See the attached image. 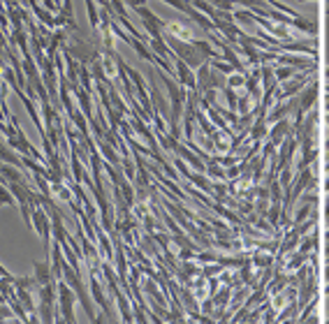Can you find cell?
I'll use <instances>...</instances> for the list:
<instances>
[{"instance_id": "obj_16", "label": "cell", "mask_w": 329, "mask_h": 324, "mask_svg": "<svg viewBox=\"0 0 329 324\" xmlns=\"http://www.w3.org/2000/svg\"><path fill=\"white\" fill-rule=\"evenodd\" d=\"M193 7H195V10H199V12H204L207 16H213V14H216V7L209 5L207 0H193Z\"/></svg>"}, {"instance_id": "obj_21", "label": "cell", "mask_w": 329, "mask_h": 324, "mask_svg": "<svg viewBox=\"0 0 329 324\" xmlns=\"http://www.w3.org/2000/svg\"><path fill=\"white\" fill-rule=\"evenodd\" d=\"M213 273H220V266H211V269H207V276H213Z\"/></svg>"}, {"instance_id": "obj_1", "label": "cell", "mask_w": 329, "mask_h": 324, "mask_svg": "<svg viewBox=\"0 0 329 324\" xmlns=\"http://www.w3.org/2000/svg\"><path fill=\"white\" fill-rule=\"evenodd\" d=\"M313 72H315V70H301V72H297V74H294L290 81H285L283 88H281L279 93H276V97H273V100H288V97L297 95L299 90H304V86L309 84L311 79H315Z\"/></svg>"}, {"instance_id": "obj_14", "label": "cell", "mask_w": 329, "mask_h": 324, "mask_svg": "<svg viewBox=\"0 0 329 324\" xmlns=\"http://www.w3.org/2000/svg\"><path fill=\"white\" fill-rule=\"evenodd\" d=\"M250 107H253V97H250L248 93L243 95V97H239V102H237V111H241V114H250Z\"/></svg>"}, {"instance_id": "obj_12", "label": "cell", "mask_w": 329, "mask_h": 324, "mask_svg": "<svg viewBox=\"0 0 329 324\" xmlns=\"http://www.w3.org/2000/svg\"><path fill=\"white\" fill-rule=\"evenodd\" d=\"M311 257V255H304V253H299V250H297V253H290V262H288V264H285V269H288V271H294V269H299V266H304L306 264V259H309Z\"/></svg>"}, {"instance_id": "obj_2", "label": "cell", "mask_w": 329, "mask_h": 324, "mask_svg": "<svg viewBox=\"0 0 329 324\" xmlns=\"http://www.w3.org/2000/svg\"><path fill=\"white\" fill-rule=\"evenodd\" d=\"M169 46H172L174 54H176L183 63L190 65V67H199V65L204 63V56L195 49L193 42H179V40H174V37H169Z\"/></svg>"}, {"instance_id": "obj_7", "label": "cell", "mask_w": 329, "mask_h": 324, "mask_svg": "<svg viewBox=\"0 0 329 324\" xmlns=\"http://www.w3.org/2000/svg\"><path fill=\"white\" fill-rule=\"evenodd\" d=\"M288 135H290V123L285 118H281V120H276V123H273V130L269 132V141H271L273 146H281Z\"/></svg>"}, {"instance_id": "obj_9", "label": "cell", "mask_w": 329, "mask_h": 324, "mask_svg": "<svg viewBox=\"0 0 329 324\" xmlns=\"http://www.w3.org/2000/svg\"><path fill=\"white\" fill-rule=\"evenodd\" d=\"M299 102L297 100H290L288 105H281L279 109L276 111H271V114H267V123H276V120H281V118H285V116L290 114V111L294 109V107H297Z\"/></svg>"}, {"instance_id": "obj_25", "label": "cell", "mask_w": 329, "mask_h": 324, "mask_svg": "<svg viewBox=\"0 0 329 324\" xmlns=\"http://www.w3.org/2000/svg\"><path fill=\"white\" fill-rule=\"evenodd\" d=\"M324 148H329V137H327V141H324Z\"/></svg>"}, {"instance_id": "obj_28", "label": "cell", "mask_w": 329, "mask_h": 324, "mask_svg": "<svg viewBox=\"0 0 329 324\" xmlns=\"http://www.w3.org/2000/svg\"><path fill=\"white\" fill-rule=\"evenodd\" d=\"M324 3H327V10H329V0H324Z\"/></svg>"}, {"instance_id": "obj_27", "label": "cell", "mask_w": 329, "mask_h": 324, "mask_svg": "<svg viewBox=\"0 0 329 324\" xmlns=\"http://www.w3.org/2000/svg\"><path fill=\"white\" fill-rule=\"evenodd\" d=\"M324 236H327V239H329V227H327V232H324Z\"/></svg>"}, {"instance_id": "obj_20", "label": "cell", "mask_w": 329, "mask_h": 324, "mask_svg": "<svg viewBox=\"0 0 329 324\" xmlns=\"http://www.w3.org/2000/svg\"><path fill=\"white\" fill-rule=\"evenodd\" d=\"M125 3H128L130 7H142L144 3H146V0H125Z\"/></svg>"}, {"instance_id": "obj_15", "label": "cell", "mask_w": 329, "mask_h": 324, "mask_svg": "<svg viewBox=\"0 0 329 324\" xmlns=\"http://www.w3.org/2000/svg\"><path fill=\"white\" fill-rule=\"evenodd\" d=\"M246 72H239V74H230V79H227V86L230 88H241V86H246Z\"/></svg>"}, {"instance_id": "obj_17", "label": "cell", "mask_w": 329, "mask_h": 324, "mask_svg": "<svg viewBox=\"0 0 329 324\" xmlns=\"http://www.w3.org/2000/svg\"><path fill=\"white\" fill-rule=\"evenodd\" d=\"M167 5H172V7H176V10H181V12H186L188 14V10H190V5H188L186 0H165Z\"/></svg>"}, {"instance_id": "obj_24", "label": "cell", "mask_w": 329, "mask_h": 324, "mask_svg": "<svg viewBox=\"0 0 329 324\" xmlns=\"http://www.w3.org/2000/svg\"><path fill=\"white\" fill-rule=\"evenodd\" d=\"M322 77H324V79L329 81V65H327V70H324V74H322Z\"/></svg>"}, {"instance_id": "obj_6", "label": "cell", "mask_w": 329, "mask_h": 324, "mask_svg": "<svg viewBox=\"0 0 329 324\" xmlns=\"http://www.w3.org/2000/svg\"><path fill=\"white\" fill-rule=\"evenodd\" d=\"M165 30H167L172 37H181L183 42H195V33H193V28H190L186 21H174V23H167L165 26Z\"/></svg>"}, {"instance_id": "obj_10", "label": "cell", "mask_w": 329, "mask_h": 324, "mask_svg": "<svg viewBox=\"0 0 329 324\" xmlns=\"http://www.w3.org/2000/svg\"><path fill=\"white\" fill-rule=\"evenodd\" d=\"M297 313H299V301L294 299V301H290L288 306H283V308H281V315L276 317V322H290V319H297V317H294Z\"/></svg>"}, {"instance_id": "obj_19", "label": "cell", "mask_w": 329, "mask_h": 324, "mask_svg": "<svg viewBox=\"0 0 329 324\" xmlns=\"http://www.w3.org/2000/svg\"><path fill=\"white\" fill-rule=\"evenodd\" d=\"M322 218L329 220V192H327V200H324V204H322Z\"/></svg>"}, {"instance_id": "obj_4", "label": "cell", "mask_w": 329, "mask_h": 324, "mask_svg": "<svg viewBox=\"0 0 329 324\" xmlns=\"http://www.w3.org/2000/svg\"><path fill=\"white\" fill-rule=\"evenodd\" d=\"M318 95H320V84L315 79H311L309 84L304 86V90H301V97H299V105H297L299 114H306V111H311V107L318 102Z\"/></svg>"}, {"instance_id": "obj_23", "label": "cell", "mask_w": 329, "mask_h": 324, "mask_svg": "<svg viewBox=\"0 0 329 324\" xmlns=\"http://www.w3.org/2000/svg\"><path fill=\"white\" fill-rule=\"evenodd\" d=\"M324 257H327V262H329V239H327V245H324Z\"/></svg>"}, {"instance_id": "obj_3", "label": "cell", "mask_w": 329, "mask_h": 324, "mask_svg": "<svg viewBox=\"0 0 329 324\" xmlns=\"http://www.w3.org/2000/svg\"><path fill=\"white\" fill-rule=\"evenodd\" d=\"M315 185H318V179H315L313 171H311L309 167H306V169H301L297 174V179H294V188H292V192H290V204H292L294 200H299L304 190L315 188Z\"/></svg>"}, {"instance_id": "obj_18", "label": "cell", "mask_w": 329, "mask_h": 324, "mask_svg": "<svg viewBox=\"0 0 329 324\" xmlns=\"http://www.w3.org/2000/svg\"><path fill=\"white\" fill-rule=\"evenodd\" d=\"M0 204H12V194L3 192V188H0Z\"/></svg>"}, {"instance_id": "obj_11", "label": "cell", "mask_w": 329, "mask_h": 324, "mask_svg": "<svg viewBox=\"0 0 329 324\" xmlns=\"http://www.w3.org/2000/svg\"><path fill=\"white\" fill-rule=\"evenodd\" d=\"M273 74H276V81H279V84H283V81L292 79V77L297 74V70H294V67H290V65H276Z\"/></svg>"}, {"instance_id": "obj_29", "label": "cell", "mask_w": 329, "mask_h": 324, "mask_svg": "<svg viewBox=\"0 0 329 324\" xmlns=\"http://www.w3.org/2000/svg\"><path fill=\"white\" fill-rule=\"evenodd\" d=\"M327 93H329V84H327Z\"/></svg>"}, {"instance_id": "obj_26", "label": "cell", "mask_w": 329, "mask_h": 324, "mask_svg": "<svg viewBox=\"0 0 329 324\" xmlns=\"http://www.w3.org/2000/svg\"><path fill=\"white\" fill-rule=\"evenodd\" d=\"M324 107H327V111H329V97H327V102H324Z\"/></svg>"}, {"instance_id": "obj_30", "label": "cell", "mask_w": 329, "mask_h": 324, "mask_svg": "<svg viewBox=\"0 0 329 324\" xmlns=\"http://www.w3.org/2000/svg\"><path fill=\"white\" fill-rule=\"evenodd\" d=\"M301 3H304V0H301Z\"/></svg>"}, {"instance_id": "obj_22", "label": "cell", "mask_w": 329, "mask_h": 324, "mask_svg": "<svg viewBox=\"0 0 329 324\" xmlns=\"http://www.w3.org/2000/svg\"><path fill=\"white\" fill-rule=\"evenodd\" d=\"M322 190H324V192H329V176H327V179H324V183H322Z\"/></svg>"}, {"instance_id": "obj_8", "label": "cell", "mask_w": 329, "mask_h": 324, "mask_svg": "<svg viewBox=\"0 0 329 324\" xmlns=\"http://www.w3.org/2000/svg\"><path fill=\"white\" fill-rule=\"evenodd\" d=\"M72 304H74L72 292L67 289V285H61V306H63V315H65L67 322H72V319H74V315H72Z\"/></svg>"}, {"instance_id": "obj_13", "label": "cell", "mask_w": 329, "mask_h": 324, "mask_svg": "<svg viewBox=\"0 0 329 324\" xmlns=\"http://www.w3.org/2000/svg\"><path fill=\"white\" fill-rule=\"evenodd\" d=\"M313 209H315L313 204H306V202H301V209H299V211H297V215H294V225L304 222V220L311 215V211H313Z\"/></svg>"}, {"instance_id": "obj_5", "label": "cell", "mask_w": 329, "mask_h": 324, "mask_svg": "<svg viewBox=\"0 0 329 324\" xmlns=\"http://www.w3.org/2000/svg\"><path fill=\"white\" fill-rule=\"evenodd\" d=\"M299 241H301V234H299L297 227H292V230H285L283 239H281V245H279V257H285V255H290L299 245Z\"/></svg>"}]
</instances>
